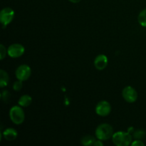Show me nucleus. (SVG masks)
Segmentation results:
<instances>
[{
    "mask_svg": "<svg viewBox=\"0 0 146 146\" xmlns=\"http://www.w3.org/2000/svg\"><path fill=\"white\" fill-rule=\"evenodd\" d=\"M95 134L97 139L101 141H107L113 137V129L110 124L102 123L97 127Z\"/></svg>",
    "mask_w": 146,
    "mask_h": 146,
    "instance_id": "f257e3e1",
    "label": "nucleus"
},
{
    "mask_svg": "<svg viewBox=\"0 0 146 146\" xmlns=\"http://www.w3.org/2000/svg\"><path fill=\"white\" fill-rule=\"evenodd\" d=\"M9 98H10V94L9 93V91H3L2 94H1V98H2L3 101H4V102H7V101L9 99Z\"/></svg>",
    "mask_w": 146,
    "mask_h": 146,
    "instance_id": "a211bd4d",
    "label": "nucleus"
},
{
    "mask_svg": "<svg viewBox=\"0 0 146 146\" xmlns=\"http://www.w3.org/2000/svg\"><path fill=\"white\" fill-rule=\"evenodd\" d=\"M7 48H5L3 44H1L0 45V58L1 60H3L6 57V55H7Z\"/></svg>",
    "mask_w": 146,
    "mask_h": 146,
    "instance_id": "f3484780",
    "label": "nucleus"
},
{
    "mask_svg": "<svg viewBox=\"0 0 146 146\" xmlns=\"http://www.w3.org/2000/svg\"><path fill=\"white\" fill-rule=\"evenodd\" d=\"M112 141L117 146H128L132 143V136L129 133L119 131L113 133Z\"/></svg>",
    "mask_w": 146,
    "mask_h": 146,
    "instance_id": "f03ea898",
    "label": "nucleus"
},
{
    "mask_svg": "<svg viewBox=\"0 0 146 146\" xmlns=\"http://www.w3.org/2000/svg\"><path fill=\"white\" fill-rule=\"evenodd\" d=\"M14 17V10L9 7L4 8L0 12V21L3 28H5L12 21Z\"/></svg>",
    "mask_w": 146,
    "mask_h": 146,
    "instance_id": "20e7f679",
    "label": "nucleus"
},
{
    "mask_svg": "<svg viewBox=\"0 0 146 146\" xmlns=\"http://www.w3.org/2000/svg\"><path fill=\"white\" fill-rule=\"evenodd\" d=\"M23 81H20V80H18L17 81L14 82V85H13V88H14V91H19L23 87V84H22Z\"/></svg>",
    "mask_w": 146,
    "mask_h": 146,
    "instance_id": "dca6fc26",
    "label": "nucleus"
},
{
    "mask_svg": "<svg viewBox=\"0 0 146 146\" xmlns=\"http://www.w3.org/2000/svg\"><path fill=\"white\" fill-rule=\"evenodd\" d=\"M131 145L132 146H144L145 144L143 143V141H141V140H135L133 142L131 143Z\"/></svg>",
    "mask_w": 146,
    "mask_h": 146,
    "instance_id": "6ab92c4d",
    "label": "nucleus"
},
{
    "mask_svg": "<svg viewBox=\"0 0 146 146\" xmlns=\"http://www.w3.org/2000/svg\"><path fill=\"white\" fill-rule=\"evenodd\" d=\"M3 137L4 138V139H6L8 141H14L16 138H17V135H18V133L16 131L15 129L11 128H8L7 129H5L4 131L2 133Z\"/></svg>",
    "mask_w": 146,
    "mask_h": 146,
    "instance_id": "9d476101",
    "label": "nucleus"
},
{
    "mask_svg": "<svg viewBox=\"0 0 146 146\" xmlns=\"http://www.w3.org/2000/svg\"><path fill=\"white\" fill-rule=\"evenodd\" d=\"M32 102V98L29 95H24L21 96V98L19 99V105L21 107H28L31 105Z\"/></svg>",
    "mask_w": 146,
    "mask_h": 146,
    "instance_id": "f8f14e48",
    "label": "nucleus"
},
{
    "mask_svg": "<svg viewBox=\"0 0 146 146\" xmlns=\"http://www.w3.org/2000/svg\"><path fill=\"white\" fill-rule=\"evenodd\" d=\"M108 58L104 54H99L94 60V66L98 70H104L108 65Z\"/></svg>",
    "mask_w": 146,
    "mask_h": 146,
    "instance_id": "1a4fd4ad",
    "label": "nucleus"
},
{
    "mask_svg": "<svg viewBox=\"0 0 146 146\" xmlns=\"http://www.w3.org/2000/svg\"><path fill=\"white\" fill-rule=\"evenodd\" d=\"M138 23L141 24L142 27H146V9H143L140 12L138 17Z\"/></svg>",
    "mask_w": 146,
    "mask_h": 146,
    "instance_id": "4468645a",
    "label": "nucleus"
},
{
    "mask_svg": "<svg viewBox=\"0 0 146 146\" xmlns=\"http://www.w3.org/2000/svg\"><path fill=\"white\" fill-rule=\"evenodd\" d=\"M69 1H71V2L74 3V4H77V3H78L81 1V0H69Z\"/></svg>",
    "mask_w": 146,
    "mask_h": 146,
    "instance_id": "412c9836",
    "label": "nucleus"
},
{
    "mask_svg": "<svg viewBox=\"0 0 146 146\" xmlns=\"http://www.w3.org/2000/svg\"><path fill=\"white\" fill-rule=\"evenodd\" d=\"M133 136L135 139L141 140L144 138V137L145 136V133L142 130H138V131H135L133 133Z\"/></svg>",
    "mask_w": 146,
    "mask_h": 146,
    "instance_id": "2eb2a0df",
    "label": "nucleus"
},
{
    "mask_svg": "<svg viewBox=\"0 0 146 146\" xmlns=\"http://www.w3.org/2000/svg\"><path fill=\"white\" fill-rule=\"evenodd\" d=\"M95 141L96 139L94 137L91 136V135H86L81 139V143L86 146L94 145Z\"/></svg>",
    "mask_w": 146,
    "mask_h": 146,
    "instance_id": "ddd939ff",
    "label": "nucleus"
},
{
    "mask_svg": "<svg viewBox=\"0 0 146 146\" xmlns=\"http://www.w3.org/2000/svg\"><path fill=\"white\" fill-rule=\"evenodd\" d=\"M94 145H95V146H103V145H104V143H103L102 141L98 139V141H97V140H96V141H95V143H94Z\"/></svg>",
    "mask_w": 146,
    "mask_h": 146,
    "instance_id": "aec40b11",
    "label": "nucleus"
},
{
    "mask_svg": "<svg viewBox=\"0 0 146 146\" xmlns=\"http://www.w3.org/2000/svg\"><path fill=\"white\" fill-rule=\"evenodd\" d=\"M31 74V69L28 65L23 64V65L19 66L17 68L15 72L16 77L18 80L20 81H27V79L29 78Z\"/></svg>",
    "mask_w": 146,
    "mask_h": 146,
    "instance_id": "39448f33",
    "label": "nucleus"
},
{
    "mask_svg": "<svg viewBox=\"0 0 146 146\" xmlns=\"http://www.w3.org/2000/svg\"><path fill=\"white\" fill-rule=\"evenodd\" d=\"M111 111V104L106 101H101L96 107V113L100 116H106Z\"/></svg>",
    "mask_w": 146,
    "mask_h": 146,
    "instance_id": "6e6552de",
    "label": "nucleus"
},
{
    "mask_svg": "<svg viewBox=\"0 0 146 146\" xmlns=\"http://www.w3.org/2000/svg\"><path fill=\"white\" fill-rule=\"evenodd\" d=\"M9 117L11 121L16 125H20L23 123L25 119V114L21 106H13L9 111Z\"/></svg>",
    "mask_w": 146,
    "mask_h": 146,
    "instance_id": "7ed1b4c3",
    "label": "nucleus"
},
{
    "mask_svg": "<svg viewBox=\"0 0 146 146\" xmlns=\"http://www.w3.org/2000/svg\"><path fill=\"white\" fill-rule=\"evenodd\" d=\"M9 77L8 74L5 71L1 69L0 71V86L1 88L7 86L9 84Z\"/></svg>",
    "mask_w": 146,
    "mask_h": 146,
    "instance_id": "9b49d317",
    "label": "nucleus"
},
{
    "mask_svg": "<svg viewBox=\"0 0 146 146\" xmlns=\"http://www.w3.org/2000/svg\"><path fill=\"white\" fill-rule=\"evenodd\" d=\"M25 48L20 44H13L9 46L7 54L11 58H19L24 54Z\"/></svg>",
    "mask_w": 146,
    "mask_h": 146,
    "instance_id": "423d86ee",
    "label": "nucleus"
},
{
    "mask_svg": "<svg viewBox=\"0 0 146 146\" xmlns=\"http://www.w3.org/2000/svg\"><path fill=\"white\" fill-rule=\"evenodd\" d=\"M122 95L125 101L128 103H134L138 98V93L132 86H127L123 88Z\"/></svg>",
    "mask_w": 146,
    "mask_h": 146,
    "instance_id": "0eeeda50",
    "label": "nucleus"
}]
</instances>
